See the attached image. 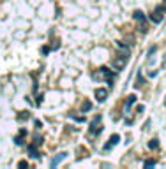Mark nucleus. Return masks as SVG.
I'll list each match as a JSON object with an SVG mask.
<instances>
[{"label":"nucleus","mask_w":166,"mask_h":169,"mask_svg":"<svg viewBox=\"0 0 166 169\" xmlns=\"http://www.w3.org/2000/svg\"><path fill=\"white\" fill-rule=\"evenodd\" d=\"M127 55H122V57H117V58H113V62H111V67H113L115 70H122L124 69V65H125V62H127Z\"/></svg>","instance_id":"1"},{"label":"nucleus","mask_w":166,"mask_h":169,"mask_svg":"<svg viewBox=\"0 0 166 169\" xmlns=\"http://www.w3.org/2000/svg\"><path fill=\"white\" fill-rule=\"evenodd\" d=\"M94 78L95 80H110V83H111V70L108 67H101L97 74H94Z\"/></svg>","instance_id":"2"},{"label":"nucleus","mask_w":166,"mask_h":169,"mask_svg":"<svg viewBox=\"0 0 166 169\" xmlns=\"http://www.w3.org/2000/svg\"><path fill=\"white\" fill-rule=\"evenodd\" d=\"M163 11H164V5H159V7L150 14V21L156 23V25L157 23H161V21H163Z\"/></svg>","instance_id":"3"},{"label":"nucleus","mask_w":166,"mask_h":169,"mask_svg":"<svg viewBox=\"0 0 166 169\" xmlns=\"http://www.w3.org/2000/svg\"><path fill=\"white\" fill-rule=\"evenodd\" d=\"M101 130H103V127H101V116H95L92 120V123H90V134H99Z\"/></svg>","instance_id":"4"},{"label":"nucleus","mask_w":166,"mask_h":169,"mask_svg":"<svg viewBox=\"0 0 166 169\" xmlns=\"http://www.w3.org/2000/svg\"><path fill=\"white\" fill-rule=\"evenodd\" d=\"M118 141H120V136H118V134H113V136H111V138L108 139V143L104 145V150H106V151H108V150H111L115 145L118 143Z\"/></svg>","instance_id":"5"},{"label":"nucleus","mask_w":166,"mask_h":169,"mask_svg":"<svg viewBox=\"0 0 166 169\" xmlns=\"http://www.w3.org/2000/svg\"><path fill=\"white\" fill-rule=\"evenodd\" d=\"M106 97H108V90L106 88H97L95 90V99L99 100V102H104Z\"/></svg>","instance_id":"6"},{"label":"nucleus","mask_w":166,"mask_h":169,"mask_svg":"<svg viewBox=\"0 0 166 169\" xmlns=\"http://www.w3.org/2000/svg\"><path fill=\"white\" fill-rule=\"evenodd\" d=\"M65 157H67V153H64V151H62V153H58V155H57V157L51 160V164H50V166H51V167H57V166H58V164H60L64 159H65Z\"/></svg>","instance_id":"7"},{"label":"nucleus","mask_w":166,"mask_h":169,"mask_svg":"<svg viewBox=\"0 0 166 169\" xmlns=\"http://www.w3.org/2000/svg\"><path fill=\"white\" fill-rule=\"evenodd\" d=\"M25 134H27V130L21 129V130H20V134H18V136L14 138V143H16L18 146H20V145H23V136H25Z\"/></svg>","instance_id":"8"},{"label":"nucleus","mask_w":166,"mask_h":169,"mask_svg":"<svg viewBox=\"0 0 166 169\" xmlns=\"http://www.w3.org/2000/svg\"><path fill=\"white\" fill-rule=\"evenodd\" d=\"M133 18L136 21H140V23H145V14L141 12V11H134V14H133Z\"/></svg>","instance_id":"9"},{"label":"nucleus","mask_w":166,"mask_h":169,"mask_svg":"<svg viewBox=\"0 0 166 169\" xmlns=\"http://www.w3.org/2000/svg\"><path fill=\"white\" fill-rule=\"evenodd\" d=\"M28 151H30L32 159H37V157H39V151H37V148H35V143H34V145H28Z\"/></svg>","instance_id":"10"},{"label":"nucleus","mask_w":166,"mask_h":169,"mask_svg":"<svg viewBox=\"0 0 166 169\" xmlns=\"http://www.w3.org/2000/svg\"><path fill=\"white\" fill-rule=\"evenodd\" d=\"M90 109H92V102H90V100H85V102L81 104V111L83 113H87V111H90Z\"/></svg>","instance_id":"11"},{"label":"nucleus","mask_w":166,"mask_h":169,"mask_svg":"<svg viewBox=\"0 0 166 169\" xmlns=\"http://www.w3.org/2000/svg\"><path fill=\"white\" fill-rule=\"evenodd\" d=\"M134 100H136V95H129V97H127V102H125V108H131V106L134 104Z\"/></svg>","instance_id":"12"},{"label":"nucleus","mask_w":166,"mask_h":169,"mask_svg":"<svg viewBox=\"0 0 166 169\" xmlns=\"http://www.w3.org/2000/svg\"><path fill=\"white\" fill-rule=\"evenodd\" d=\"M156 164H157L156 159H148V160H145V164H143V166H145V167H152V166H156Z\"/></svg>","instance_id":"13"},{"label":"nucleus","mask_w":166,"mask_h":169,"mask_svg":"<svg viewBox=\"0 0 166 169\" xmlns=\"http://www.w3.org/2000/svg\"><path fill=\"white\" fill-rule=\"evenodd\" d=\"M25 118H30V113H28V111H21L20 115H18V120H25Z\"/></svg>","instance_id":"14"},{"label":"nucleus","mask_w":166,"mask_h":169,"mask_svg":"<svg viewBox=\"0 0 166 169\" xmlns=\"http://www.w3.org/2000/svg\"><path fill=\"white\" fill-rule=\"evenodd\" d=\"M157 146H159V143H157V139H152L150 143H148V148H150V150H156Z\"/></svg>","instance_id":"15"},{"label":"nucleus","mask_w":166,"mask_h":169,"mask_svg":"<svg viewBox=\"0 0 166 169\" xmlns=\"http://www.w3.org/2000/svg\"><path fill=\"white\" fill-rule=\"evenodd\" d=\"M42 53H44V55H48V53H50V48H48V46H44V48H42Z\"/></svg>","instance_id":"16"},{"label":"nucleus","mask_w":166,"mask_h":169,"mask_svg":"<svg viewBox=\"0 0 166 169\" xmlns=\"http://www.w3.org/2000/svg\"><path fill=\"white\" fill-rule=\"evenodd\" d=\"M156 74H157V70H150V72H148V76H150V78H154Z\"/></svg>","instance_id":"17"},{"label":"nucleus","mask_w":166,"mask_h":169,"mask_svg":"<svg viewBox=\"0 0 166 169\" xmlns=\"http://www.w3.org/2000/svg\"><path fill=\"white\" fill-rule=\"evenodd\" d=\"M35 127H37V129H41V127H42V123L39 122V120H35Z\"/></svg>","instance_id":"18"},{"label":"nucleus","mask_w":166,"mask_h":169,"mask_svg":"<svg viewBox=\"0 0 166 169\" xmlns=\"http://www.w3.org/2000/svg\"><path fill=\"white\" fill-rule=\"evenodd\" d=\"M18 166H20V167H25V166H28V164H27L25 160H21V162H20V164H18Z\"/></svg>","instance_id":"19"},{"label":"nucleus","mask_w":166,"mask_h":169,"mask_svg":"<svg viewBox=\"0 0 166 169\" xmlns=\"http://www.w3.org/2000/svg\"><path fill=\"white\" fill-rule=\"evenodd\" d=\"M164 7H166V0H164Z\"/></svg>","instance_id":"20"}]
</instances>
